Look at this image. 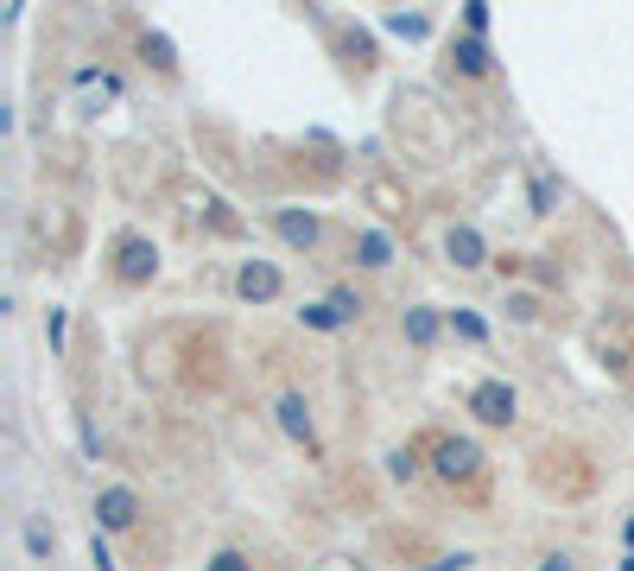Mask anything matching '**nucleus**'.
I'll list each match as a JSON object with an SVG mask.
<instances>
[{
	"label": "nucleus",
	"instance_id": "1",
	"mask_svg": "<svg viewBox=\"0 0 634 571\" xmlns=\"http://www.w3.org/2000/svg\"><path fill=\"white\" fill-rule=\"evenodd\" d=\"M431 470H438L451 489H476V483H482V451H476V439L438 432V439H431Z\"/></svg>",
	"mask_w": 634,
	"mask_h": 571
},
{
	"label": "nucleus",
	"instance_id": "2",
	"mask_svg": "<svg viewBox=\"0 0 634 571\" xmlns=\"http://www.w3.org/2000/svg\"><path fill=\"white\" fill-rule=\"evenodd\" d=\"M463 407H470L482 425H514V419H520V394H514V381H502V375H482Z\"/></svg>",
	"mask_w": 634,
	"mask_h": 571
},
{
	"label": "nucleus",
	"instance_id": "3",
	"mask_svg": "<svg viewBox=\"0 0 634 571\" xmlns=\"http://www.w3.org/2000/svg\"><path fill=\"white\" fill-rule=\"evenodd\" d=\"M152 273H159V248H152V235H140V229L115 235V280H121V286H147Z\"/></svg>",
	"mask_w": 634,
	"mask_h": 571
},
{
	"label": "nucleus",
	"instance_id": "4",
	"mask_svg": "<svg viewBox=\"0 0 634 571\" xmlns=\"http://www.w3.org/2000/svg\"><path fill=\"white\" fill-rule=\"evenodd\" d=\"M96 520H101V534H127V527L140 520V489H127V483H108V489L96 495Z\"/></svg>",
	"mask_w": 634,
	"mask_h": 571
},
{
	"label": "nucleus",
	"instance_id": "5",
	"mask_svg": "<svg viewBox=\"0 0 634 571\" xmlns=\"http://www.w3.org/2000/svg\"><path fill=\"white\" fill-rule=\"evenodd\" d=\"M444 255H451L456 273H476V267H488V260H495L476 223H451V229H444Z\"/></svg>",
	"mask_w": 634,
	"mask_h": 571
},
{
	"label": "nucleus",
	"instance_id": "6",
	"mask_svg": "<svg viewBox=\"0 0 634 571\" xmlns=\"http://www.w3.org/2000/svg\"><path fill=\"white\" fill-rule=\"evenodd\" d=\"M273 229H279V241H286V248H299V255L324 241V223H318V209H299V204L273 209Z\"/></svg>",
	"mask_w": 634,
	"mask_h": 571
},
{
	"label": "nucleus",
	"instance_id": "7",
	"mask_svg": "<svg viewBox=\"0 0 634 571\" xmlns=\"http://www.w3.org/2000/svg\"><path fill=\"white\" fill-rule=\"evenodd\" d=\"M235 292L248 299V305H267L286 292V273H279L273 260H241V273H235Z\"/></svg>",
	"mask_w": 634,
	"mask_h": 571
},
{
	"label": "nucleus",
	"instance_id": "8",
	"mask_svg": "<svg viewBox=\"0 0 634 571\" xmlns=\"http://www.w3.org/2000/svg\"><path fill=\"white\" fill-rule=\"evenodd\" d=\"M394 255H400V248H394V235H387V229H355L350 235V260H355V267H368V273H387Z\"/></svg>",
	"mask_w": 634,
	"mask_h": 571
},
{
	"label": "nucleus",
	"instance_id": "9",
	"mask_svg": "<svg viewBox=\"0 0 634 571\" xmlns=\"http://www.w3.org/2000/svg\"><path fill=\"white\" fill-rule=\"evenodd\" d=\"M279 432L292 444H304V451H318V419H311V407H304V394H279Z\"/></svg>",
	"mask_w": 634,
	"mask_h": 571
},
{
	"label": "nucleus",
	"instance_id": "10",
	"mask_svg": "<svg viewBox=\"0 0 634 571\" xmlns=\"http://www.w3.org/2000/svg\"><path fill=\"white\" fill-rule=\"evenodd\" d=\"M451 71L456 77H495V57L482 39H451Z\"/></svg>",
	"mask_w": 634,
	"mask_h": 571
},
{
	"label": "nucleus",
	"instance_id": "11",
	"mask_svg": "<svg viewBox=\"0 0 634 571\" xmlns=\"http://www.w3.org/2000/svg\"><path fill=\"white\" fill-rule=\"evenodd\" d=\"M400 331H406V343H412V349H431V343H438V331H444V317L431 312V305H406Z\"/></svg>",
	"mask_w": 634,
	"mask_h": 571
},
{
	"label": "nucleus",
	"instance_id": "12",
	"mask_svg": "<svg viewBox=\"0 0 634 571\" xmlns=\"http://www.w3.org/2000/svg\"><path fill=\"white\" fill-rule=\"evenodd\" d=\"M558 197H565V184H558L552 172H533V179H527V204H533V216H552Z\"/></svg>",
	"mask_w": 634,
	"mask_h": 571
},
{
	"label": "nucleus",
	"instance_id": "13",
	"mask_svg": "<svg viewBox=\"0 0 634 571\" xmlns=\"http://www.w3.org/2000/svg\"><path fill=\"white\" fill-rule=\"evenodd\" d=\"M444 324H451L463 343H488V324H482V312H470V305H456V312H444Z\"/></svg>",
	"mask_w": 634,
	"mask_h": 571
},
{
	"label": "nucleus",
	"instance_id": "14",
	"mask_svg": "<svg viewBox=\"0 0 634 571\" xmlns=\"http://www.w3.org/2000/svg\"><path fill=\"white\" fill-rule=\"evenodd\" d=\"M330 312L343 317V324H355V317L368 312V299H362L355 286H330Z\"/></svg>",
	"mask_w": 634,
	"mask_h": 571
},
{
	"label": "nucleus",
	"instance_id": "15",
	"mask_svg": "<svg viewBox=\"0 0 634 571\" xmlns=\"http://www.w3.org/2000/svg\"><path fill=\"white\" fill-rule=\"evenodd\" d=\"M299 324H304V331H324V337H336V331H343V317L330 312V299H318V305H304V312H299Z\"/></svg>",
	"mask_w": 634,
	"mask_h": 571
},
{
	"label": "nucleus",
	"instance_id": "16",
	"mask_svg": "<svg viewBox=\"0 0 634 571\" xmlns=\"http://www.w3.org/2000/svg\"><path fill=\"white\" fill-rule=\"evenodd\" d=\"M140 52H147V64H159V71H178L172 39H165V32H140Z\"/></svg>",
	"mask_w": 634,
	"mask_h": 571
},
{
	"label": "nucleus",
	"instance_id": "17",
	"mask_svg": "<svg viewBox=\"0 0 634 571\" xmlns=\"http://www.w3.org/2000/svg\"><path fill=\"white\" fill-rule=\"evenodd\" d=\"M25 552H32L39 565H51V559H57V540H51V534L39 527V520H25Z\"/></svg>",
	"mask_w": 634,
	"mask_h": 571
},
{
	"label": "nucleus",
	"instance_id": "18",
	"mask_svg": "<svg viewBox=\"0 0 634 571\" xmlns=\"http://www.w3.org/2000/svg\"><path fill=\"white\" fill-rule=\"evenodd\" d=\"M387 476H394V483H412V476H419V451H412V444L387 451Z\"/></svg>",
	"mask_w": 634,
	"mask_h": 571
},
{
	"label": "nucleus",
	"instance_id": "19",
	"mask_svg": "<svg viewBox=\"0 0 634 571\" xmlns=\"http://www.w3.org/2000/svg\"><path fill=\"white\" fill-rule=\"evenodd\" d=\"M387 32H400V39H426L431 20H426V13H387Z\"/></svg>",
	"mask_w": 634,
	"mask_h": 571
},
{
	"label": "nucleus",
	"instance_id": "20",
	"mask_svg": "<svg viewBox=\"0 0 634 571\" xmlns=\"http://www.w3.org/2000/svg\"><path fill=\"white\" fill-rule=\"evenodd\" d=\"M203 571H254V559L248 552H235V546H223V552H209V565Z\"/></svg>",
	"mask_w": 634,
	"mask_h": 571
},
{
	"label": "nucleus",
	"instance_id": "21",
	"mask_svg": "<svg viewBox=\"0 0 634 571\" xmlns=\"http://www.w3.org/2000/svg\"><path fill=\"white\" fill-rule=\"evenodd\" d=\"M463 26H470V39H482V32L495 26V13H488V0H470V7H463Z\"/></svg>",
	"mask_w": 634,
	"mask_h": 571
},
{
	"label": "nucleus",
	"instance_id": "22",
	"mask_svg": "<svg viewBox=\"0 0 634 571\" xmlns=\"http://www.w3.org/2000/svg\"><path fill=\"white\" fill-rule=\"evenodd\" d=\"M64 331H71V312H64V305H51V312H45V343H51V349H64Z\"/></svg>",
	"mask_w": 634,
	"mask_h": 571
},
{
	"label": "nucleus",
	"instance_id": "23",
	"mask_svg": "<svg viewBox=\"0 0 634 571\" xmlns=\"http://www.w3.org/2000/svg\"><path fill=\"white\" fill-rule=\"evenodd\" d=\"M507 312L520 317V324H533V317H539V299H533V292H514V299H507Z\"/></svg>",
	"mask_w": 634,
	"mask_h": 571
},
{
	"label": "nucleus",
	"instance_id": "24",
	"mask_svg": "<svg viewBox=\"0 0 634 571\" xmlns=\"http://www.w3.org/2000/svg\"><path fill=\"white\" fill-rule=\"evenodd\" d=\"M76 432H83V451H89V457H101V439H96V419H89V413H76Z\"/></svg>",
	"mask_w": 634,
	"mask_h": 571
},
{
	"label": "nucleus",
	"instance_id": "25",
	"mask_svg": "<svg viewBox=\"0 0 634 571\" xmlns=\"http://www.w3.org/2000/svg\"><path fill=\"white\" fill-rule=\"evenodd\" d=\"M463 565H476V559H470V552H438L426 571H463Z\"/></svg>",
	"mask_w": 634,
	"mask_h": 571
},
{
	"label": "nucleus",
	"instance_id": "26",
	"mask_svg": "<svg viewBox=\"0 0 634 571\" xmlns=\"http://www.w3.org/2000/svg\"><path fill=\"white\" fill-rule=\"evenodd\" d=\"M89 565H96V571H115V552H108V540H101V534L89 540Z\"/></svg>",
	"mask_w": 634,
	"mask_h": 571
},
{
	"label": "nucleus",
	"instance_id": "27",
	"mask_svg": "<svg viewBox=\"0 0 634 571\" xmlns=\"http://www.w3.org/2000/svg\"><path fill=\"white\" fill-rule=\"evenodd\" d=\"M539 571H578V565H571V552H552V559H539Z\"/></svg>",
	"mask_w": 634,
	"mask_h": 571
}]
</instances>
